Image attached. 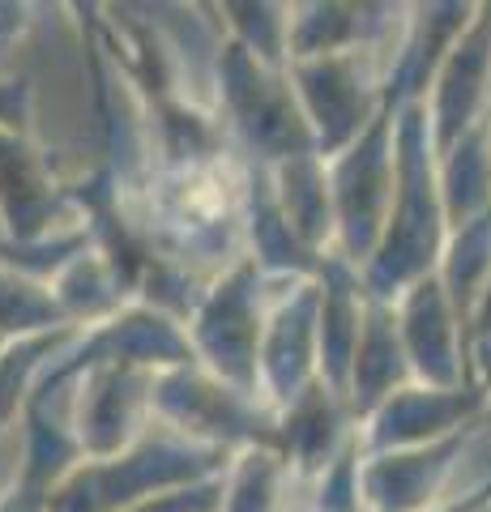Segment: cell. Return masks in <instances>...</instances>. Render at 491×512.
Segmentation results:
<instances>
[{"instance_id":"obj_1","label":"cell","mask_w":491,"mask_h":512,"mask_svg":"<svg viewBox=\"0 0 491 512\" xmlns=\"http://www.w3.org/2000/svg\"><path fill=\"white\" fill-rule=\"evenodd\" d=\"M449 244V214L440 197V167L423 99H398V188L380 235V248L363 265V286L372 299L393 303L406 286L436 274Z\"/></svg>"},{"instance_id":"obj_2","label":"cell","mask_w":491,"mask_h":512,"mask_svg":"<svg viewBox=\"0 0 491 512\" xmlns=\"http://www.w3.org/2000/svg\"><path fill=\"white\" fill-rule=\"evenodd\" d=\"M214 99V111L248 163L274 167L295 154H316V137L287 69H269L231 35L214 43Z\"/></svg>"},{"instance_id":"obj_3","label":"cell","mask_w":491,"mask_h":512,"mask_svg":"<svg viewBox=\"0 0 491 512\" xmlns=\"http://www.w3.org/2000/svg\"><path fill=\"white\" fill-rule=\"evenodd\" d=\"M235 453L176 436L171 427L154 423L129 453L82 461L52 495V512H124L158 491H176L188 483L227 474Z\"/></svg>"},{"instance_id":"obj_4","label":"cell","mask_w":491,"mask_h":512,"mask_svg":"<svg viewBox=\"0 0 491 512\" xmlns=\"http://www.w3.org/2000/svg\"><path fill=\"white\" fill-rule=\"evenodd\" d=\"M0 231L9 252L47 256L56 269L90 248L73 188L52 171L35 133L0 128Z\"/></svg>"},{"instance_id":"obj_5","label":"cell","mask_w":491,"mask_h":512,"mask_svg":"<svg viewBox=\"0 0 491 512\" xmlns=\"http://www.w3.org/2000/svg\"><path fill=\"white\" fill-rule=\"evenodd\" d=\"M278 286V278H265L261 265L244 256L218 278H210L197 308L184 320L193 359L205 372L227 380L231 389L252 397H261V338Z\"/></svg>"},{"instance_id":"obj_6","label":"cell","mask_w":491,"mask_h":512,"mask_svg":"<svg viewBox=\"0 0 491 512\" xmlns=\"http://www.w3.org/2000/svg\"><path fill=\"white\" fill-rule=\"evenodd\" d=\"M334 192V252L351 269L376 256L398 188V94L342 154L325 158Z\"/></svg>"},{"instance_id":"obj_7","label":"cell","mask_w":491,"mask_h":512,"mask_svg":"<svg viewBox=\"0 0 491 512\" xmlns=\"http://www.w3.org/2000/svg\"><path fill=\"white\" fill-rule=\"evenodd\" d=\"M398 47L402 43L287 64V77L299 94V107H304V116H308V128L316 137V154L321 158L342 154L363 128L389 107V99H393L389 77H393Z\"/></svg>"},{"instance_id":"obj_8","label":"cell","mask_w":491,"mask_h":512,"mask_svg":"<svg viewBox=\"0 0 491 512\" xmlns=\"http://www.w3.org/2000/svg\"><path fill=\"white\" fill-rule=\"evenodd\" d=\"M154 423L223 453L278 448V414L261 397L231 389L227 380L205 372L201 363L154 376Z\"/></svg>"},{"instance_id":"obj_9","label":"cell","mask_w":491,"mask_h":512,"mask_svg":"<svg viewBox=\"0 0 491 512\" xmlns=\"http://www.w3.org/2000/svg\"><path fill=\"white\" fill-rule=\"evenodd\" d=\"M60 367V363H56ZM65 372V367H60ZM73 376V436L86 461L120 457L154 427V376L137 363H90Z\"/></svg>"},{"instance_id":"obj_10","label":"cell","mask_w":491,"mask_h":512,"mask_svg":"<svg viewBox=\"0 0 491 512\" xmlns=\"http://www.w3.org/2000/svg\"><path fill=\"white\" fill-rule=\"evenodd\" d=\"M487 423V419H483ZM483 423H470L445 440L393 448V453H363L359 470V504L363 512H427L445 504L453 487V474L470 453Z\"/></svg>"},{"instance_id":"obj_11","label":"cell","mask_w":491,"mask_h":512,"mask_svg":"<svg viewBox=\"0 0 491 512\" xmlns=\"http://www.w3.org/2000/svg\"><path fill=\"white\" fill-rule=\"evenodd\" d=\"M316 380H321V278L282 282L261 338V402L278 414Z\"/></svg>"},{"instance_id":"obj_12","label":"cell","mask_w":491,"mask_h":512,"mask_svg":"<svg viewBox=\"0 0 491 512\" xmlns=\"http://www.w3.org/2000/svg\"><path fill=\"white\" fill-rule=\"evenodd\" d=\"M423 111L436 154L457 146L470 128L491 116V5H474L470 26L436 64L423 94Z\"/></svg>"},{"instance_id":"obj_13","label":"cell","mask_w":491,"mask_h":512,"mask_svg":"<svg viewBox=\"0 0 491 512\" xmlns=\"http://www.w3.org/2000/svg\"><path fill=\"white\" fill-rule=\"evenodd\" d=\"M393 312H398L402 346H406L410 372H415V384H427V389H462V384H474L470 363H466V329L445 291V282L436 274L419 278L415 286H406L393 299Z\"/></svg>"},{"instance_id":"obj_14","label":"cell","mask_w":491,"mask_h":512,"mask_svg":"<svg viewBox=\"0 0 491 512\" xmlns=\"http://www.w3.org/2000/svg\"><path fill=\"white\" fill-rule=\"evenodd\" d=\"M487 419V393L479 384L462 389H427V384H406L389 397L376 414L359 423L363 453H393V448H415L445 440L453 431Z\"/></svg>"},{"instance_id":"obj_15","label":"cell","mask_w":491,"mask_h":512,"mask_svg":"<svg viewBox=\"0 0 491 512\" xmlns=\"http://www.w3.org/2000/svg\"><path fill=\"white\" fill-rule=\"evenodd\" d=\"M359 436V423L346 397L334 393L325 380L308 384L291 406L278 410V453L299 478V487H312L334 461L342 457V448Z\"/></svg>"},{"instance_id":"obj_16","label":"cell","mask_w":491,"mask_h":512,"mask_svg":"<svg viewBox=\"0 0 491 512\" xmlns=\"http://www.w3.org/2000/svg\"><path fill=\"white\" fill-rule=\"evenodd\" d=\"M410 9L402 5H291V60H321L363 47H393L402 43Z\"/></svg>"},{"instance_id":"obj_17","label":"cell","mask_w":491,"mask_h":512,"mask_svg":"<svg viewBox=\"0 0 491 512\" xmlns=\"http://www.w3.org/2000/svg\"><path fill=\"white\" fill-rule=\"evenodd\" d=\"M406 384H415V372H410V359L402 346L398 312H393V303L368 295L359 346L351 359V380H346V406H351L355 423L376 414L393 393L406 389Z\"/></svg>"},{"instance_id":"obj_18","label":"cell","mask_w":491,"mask_h":512,"mask_svg":"<svg viewBox=\"0 0 491 512\" xmlns=\"http://www.w3.org/2000/svg\"><path fill=\"white\" fill-rule=\"evenodd\" d=\"M274 184V201L291 222L299 244L316 256L334 252V192H329V167L321 154H295L287 163L265 167Z\"/></svg>"},{"instance_id":"obj_19","label":"cell","mask_w":491,"mask_h":512,"mask_svg":"<svg viewBox=\"0 0 491 512\" xmlns=\"http://www.w3.org/2000/svg\"><path fill=\"white\" fill-rule=\"evenodd\" d=\"M436 167H440V197H445L449 231L487 214L491 210V116L479 128H470L457 146L436 154Z\"/></svg>"},{"instance_id":"obj_20","label":"cell","mask_w":491,"mask_h":512,"mask_svg":"<svg viewBox=\"0 0 491 512\" xmlns=\"http://www.w3.org/2000/svg\"><path fill=\"white\" fill-rule=\"evenodd\" d=\"M299 478L278 448H244L223 474V508L218 512H291V491Z\"/></svg>"},{"instance_id":"obj_21","label":"cell","mask_w":491,"mask_h":512,"mask_svg":"<svg viewBox=\"0 0 491 512\" xmlns=\"http://www.w3.org/2000/svg\"><path fill=\"white\" fill-rule=\"evenodd\" d=\"M73 329L60 299L43 278L26 274L18 265H0V338L5 342H26V338H47V333Z\"/></svg>"},{"instance_id":"obj_22","label":"cell","mask_w":491,"mask_h":512,"mask_svg":"<svg viewBox=\"0 0 491 512\" xmlns=\"http://www.w3.org/2000/svg\"><path fill=\"white\" fill-rule=\"evenodd\" d=\"M436 278L445 282V291H449L457 316H462V329H466L470 303L479 299L483 286L491 282V210L479 214L474 222H466V227L449 231V244H445V256H440Z\"/></svg>"},{"instance_id":"obj_23","label":"cell","mask_w":491,"mask_h":512,"mask_svg":"<svg viewBox=\"0 0 491 512\" xmlns=\"http://www.w3.org/2000/svg\"><path fill=\"white\" fill-rule=\"evenodd\" d=\"M82 329H65V333H47V338H26L13 342L0 355V431H9L13 419H22L26 397L35 389V380L43 376V367L52 363Z\"/></svg>"},{"instance_id":"obj_24","label":"cell","mask_w":491,"mask_h":512,"mask_svg":"<svg viewBox=\"0 0 491 512\" xmlns=\"http://www.w3.org/2000/svg\"><path fill=\"white\" fill-rule=\"evenodd\" d=\"M223 35L244 43L269 69H287V35H291V5H223Z\"/></svg>"},{"instance_id":"obj_25","label":"cell","mask_w":491,"mask_h":512,"mask_svg":"<svg viewBox=\"0 0 491 512\" xmlns=\"http://www.w3.org/2000/svg\"><path fill=\"white\" fill-rule=\"evenodd\" d=\"M218 508H223V474L205 478V483L176 487V491H158L124 512H218Z\"/></svg>"},{"instance_id":"obj_26","label":"cell","mask_w":491,"mask_h":512,"mask_svg":"<svg viewBox=\"0 0 491 512\" xmlns=\"http://www.w3.org/2000/svg\"><path fill=\"white\" fill-rule=\"evenodd\" d=\"M0 128L35 133V90L26 77H0Z\"/></svg>"},{"instance_id":"obj_27","label":"cell","mask_w":491,"mask_h":512,"mask_svg":"<svg viewBox=\"0 0 491 512\" xmlns=\"http://www.w3.org/2000/svg\"><path fill=\"white\" fill-rule=\"evenodd\" d=\"M487 504H491V474L483 478L479 487L457 491V495H449L445 504H436V508H427V512H483Z\"/></svg>"},{"instance_id":"obj_28","label":"cell","mask_w":491,"mask_h":512,"mask_svg":"<svg viewBox=\"0 0 491 512\" xmlns=\"http://www.w3.org/2000/svg\"><path fill=\"white\" fill-rule=\"evenodd\" d=\"M26 26H30V9L26 5H0V47L22 39Z\"/></svg>"},{"instance_id":"obj_29","label":"cell","mask_w":491,"mask_h":512,"mask_svg":"<svg viewBox=\"0 0 491 512\" xmlns=\"http://www.w3.org/2000/svg\"><path fill=\"white\" fill-rule=\"evenodd\" d=\"M291 512H321V508H312V504H299V508H291Z\"/></svg>"},{"instance_id":"obj_30","label":"cell","mask_w":491,"mask_h":512,"mask_svg":"<svg viewBox=\"0 0 491 512\" xmlns=\"http://www.w3.org/2000/svg\"><path fill=\"white\" fill-rule=\"evenodd\" d=\"M9 346H13V342H5V338H0V355H5V350H9Z\"/></svg>"},{"instance_id":"obj_31","label":"cell","mask_w":491,"mask_h":512,"mask_svg":"<svg viewBox=\"0 0 491 512\" xmlns=\"http://www.w3.org/2000/svg\"><path fill=\"white\" fill-rule=\"evenodd\" d=\"M487 419H491V397H487Z\"/></svg>"},{"instance_id":"obj_32","label":"cell","mask_w":491,"mask_h":512,"mask_svg":"<svg viewBox=\"0 0 491 512\" xmlns=\"http://www.w3.org/2000/svg\"><path fill=\"white\" fill-rule=\"evenodd\" d=\"M483 512H491V504H487V508H483Z\"/></svg>"}]
</instances>
